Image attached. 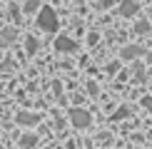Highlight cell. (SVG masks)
Returning <instances> with one entry per match:
<instances>
[{
    "instance_id": "1",
    "label": "cell",
    "mask_w": 152,
    "mask_h": 149,
    "mask_svg": "<svg viewBox=\"0 0 152 149\" xmlns=\"http://www.w3.org/2000/svg\"><path fill=\"white\" fill-rule=\"evenodd\" d=\"M37 25L42 30H58V15H55L53 8H42L40 10V17H37Z\"/></svg>"
},
{
    "instance_id": "2",
    "label": "cell",
    "mask_w": 152,
    "mask_h": 149,
    "mask_svg": "<svg viewBox=\"0 0 152 149\" xmlns=\"http://www.w3.org/2000/svg\"><path fill=\"white\" fill-rule=\"evenodd\" d=\"M70 117H72V124H75L77 129H82V127L90 124V114L82 112V109H70Z\"/></svg>"
},
{
    "instance_id": "3",
    "label": "cell",
    "mask_w": 152,
    "mask_h": 149,
    "mask_svg": "<svg viewBox=\"0 0 152 149\" xmlns=\"http://www.w3.org/2000/svg\"><path fill=\"white\" fill-rule=\"evenodd\" d=\"M137 10H140V8H137L135 0H125V3L120 5V15H122V17H132Z\"/></svg>"
},
{
    "instance_id": "4",
    "label": "cell",
    "mask_w": 152,
    "mask_h": 149,
    "mask_svg": "<svg viewBox=\"0 0 152 149\" xmlns=\"http://www.w3.org/2000/svg\"><path fill=\"white\" fill-rule=\"evenodd\" d=\"M55 47H58L60 52H72V50L77 47V45H75V42L70 40V37H58V42H55Z\"/></svg>"
},
{
    "instance_id": "5",
    "label": "cell",
    "mask_w": 152,
    "mask_h": 149,
    "mask_svg": "<svg viewBox=\"0 0 152 149\" xmlns=\"http://www.w3.org/2000/svg\"><path fill=\"white\" fill-rule=\"evenodd\" d=\"M140 55H142V47H135V45H130V47H125V50H122V57H125V60L140 57Z\"/></svg>"
},
{
    "instance_id": "6",
    "label": "cell",
    "mask_w": 152,
    "mask_h": 149,
    "mask_svg": "<svg viewBox=\"0 0 152 149\" xmlns=\"http://www.w3.org/2000/svg\"><path fill=\"white\" fill-rule=\"evenodd\" d=\"M18 122H20V124H35L37 117L35 114H18Z\"/></svg>"
},
{
    "instance_id": "7",
    "label": "cell",
    "mask_w": 152,
    "mask_h": 149,
    "mask_svg": "<svg viewBox=\"0 0 152 149\" xmlns=\"http://www.w3.org/2000/svg\"><path fill=\"white\" fill-rule=\"evenodd\" d=\"M147 30H150V22H140V25H137V33H147Z\"/></svg>"
},
{
    "instance_id": "8",
    "label": "cell",
    "mask_w": 152,
    "mask_h": 149,
    "mask_svg": "<svg viewBox=\"0 0 152 149\" xmlns=\"http://www.w3.org/2000/svg\"><path fill=\"white\" fill-rule=\"evenodd\" d=\"M142 107H147L150 114H152V97H145V99H142Z\"/></svg>"
},
{
    "instance_id": "9",
    "label": "cell",
    "mask_w": 152,
    "mask_h": 149,
    "mask_svg": "<svg viewBox=\"0 0 152 149\" xmlns=\"http://www.w3.org/2000/svg\"><path fill=\"white\" fill-rule=\"evenodd\" d=\"M125 114H130V109H127V107H122V109H120L117 114H115V119H120V117H125Z\"/></svg>"
},
{
    "instance_id": "10",
    "label": "cell",
    "mask_w": 152,
    "mask_h": 149,
    "mask_svg": "<svg viewBox=\"0 0 152 149\" xmlns=\"http://www.w3.org/2000/svg\"><path fill=\"white\" fill-rule=\"evenodd\" d=\"M23 144H35V137H23Z\"/></svg>"
},
{
    "instance_id": "11",
    "label": "cell",
    "mask_w": 152,
    "mask_h": 149,
    "mask_svg": "<svg viewBox=\"0 0 152 149\" xmlns=\"http://www.w3.org/2000/svg\"><path fill=\"white\" fill-rule=\"evenodd\" d=\"M112 3H115V0H102V5H105V8H107V5H112Z\"/></svg>"
}]
</instances>
